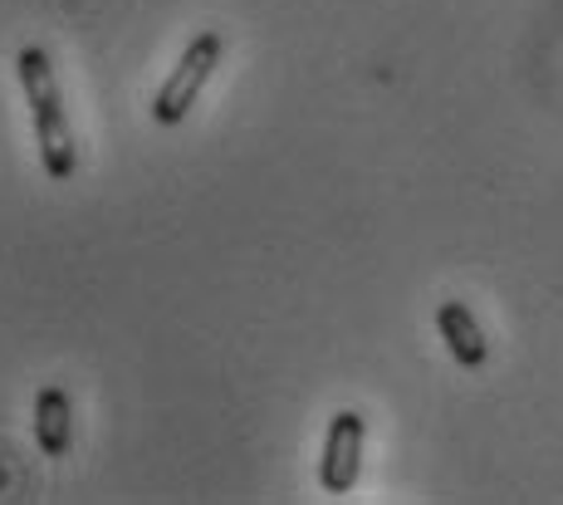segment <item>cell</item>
Here are the masks:
<instances>
[{"mask_svg": "<svg viewBox=\"0 0 563 505\" xmlns=\"http://www.w3.org/2000/svg\"><path fill=\"white\" fill-rule=\"evenodd\" d=\"M15 74L20 89H25L30 118H35V143H40V163L54 182H69L79 172V147H74V128L69 109L59 99V79H54V64L40 45H20L15 50Z\"/></svg>", "mask_w": 563, "mask_h": 505, "instance_id": "6da1fadb", "label": "cell"}, {"mask_svg": "<svg viewBox=\"0 0 563 505\" xmlns=\"http://www.w3.org/2000/svg\"><path fill=\"white\" fill-rule=\"evenodd\" d=\"M221 59H225V35L221 30H201V35L181 50L177 69H172L167 79H162V89L153 94V123L157 128L187 123V113L197 109L201 89L211 84V74H216V64Z\"/></svg>", "mask_w": 563, "mask_h": 505, "instance_id": "7a4b0ae2", "label": "cell"}, {"mask_svg": "<svg viewBox=\"0 0 563 505\" xmlns=\"http://www.w3.org/2000/svg\"><path fill=\"white\" fill-rule=\"evenodd\" d=\"M363 413L343 407L333 413L329 432H323V457H319V486L329 496H349L358 486V471H363Z\"/></svg>", "mask_w": 563, "mask_h": 505, "instance_id": "3957f363", "label": "cell"}, {"mask_svg": "<svg viewBox=\"0 0 563 505\" xmlns=\"http://www.w3.org/2000/svg\"><path fill=\"white\" fill-rule=\"evenodd\" d=\"M35 447L40 457H69L74 447V403L59 383H45L35 393Z\"/></svg>", "mask_w": 563, "mask_h": 505, "instance_id": "277c9868", "label": "cell"}, {"mask_svg": "<svg viewBox=\"0 0 563 505\" xmlns=\"http://www.w3.org/2000/svg\"><path fill=\"white\" fill-rule=\"evenodd\" d=\"M437 329H441V339H446L451 359H456L461 369H481V363L490 359V343H485L481 325H475V315L461 305V299H441Z\"/></svg>", "mask_w": 563, "mask_h": 505, "instance_id": "5b68a950", "label": "cell"}]
</instances>
